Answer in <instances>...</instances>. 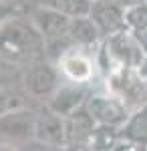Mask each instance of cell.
I'll use <instances>...</instances> for the list:
<instances>
[{"mask_svg":"<svg viewBox=\"0 0 147 151\" xmlns=\"http://www.w3.org/2000/svg\"><path fill=\"white\" fill-rule=\"evenodd\" d=\"M0 57L20 69L45 60V38L26 14L0 26Z\"/></svg>","mask_w":147,"mask_h":151,"instance_id":"cell-1","label":"cell"},{"mask_svg":"<svg viewBox=\"0 0 147 151\" xmlns=\"http://www.w3.org/2000/svg\"><path fill=\"white\" fill-rule=\"evenodd\" d=\"M145 58V50L129 30H121L103 40L97 57V67L105 70V77L113 70H139Z\"/></svg>","mask_w":147,"mask_h":151,"instance_id":"cell-2","label":"cell"},{"mask_svg":"<svg viewBox=\"0 0 147 151\" xmlns=\"http://www.w3.org/2000/svg\"><path fill=\"white\" fill-rule=\"evenodd\" d=\"M105 79H107V91L121 99L131 113L147 105V85L141 81L137 70H113Z\"/></svg>","mask_w":147,"mask_h":151,"instance_id":"cell-3","label":"cell"},{"mask_svg":"<svg viewBox=\"0 0 147 151\" xmlns=\"http://www.w3.org/2000/svg\"><path fill=\"white\" fill-rule=\"evenodd\" d=\"M87 113L93 117V121L103 127H113L119 129L127 123V119L131 115V111L125 107L121 99H117L115 95H91L87 105H85Z\"/></svg>","mask_w":147,"mask_h":151,"instance_id":"cell-4","label":"cell"},{"mask_svg":"<svg viewBox=\"0 0 147 151\" xmlns=\"http://www.w3.org/2000/svg\"><path fill=\"white\" fill-rule=\"evenodd\" d=\"M24 91L34 99H50L58 91V69L48 60H38L24 69Z\"/></svg>","mask_w":147,"mask_h":151,"instance_id":"cell-5","label":"cell"},{"mask_svg":"<svg viewBox=\"0 0 147 151\" xmlns=\"http://www.w3.org/2000/svg\"><path fill=\"white\" fill-rule=\"evenodd\" d=\"M34 139L45 147L63 149L67 145V121L48 107H43L40 111H36Z\"/></svg>","mask_w":147,"mask_h":151,"instance_id":"cell-6","label":"cell"},{"mask_svg":"<svg viewBox=\"0 0 147 151\" xmlns=\"http://www.w3.org/2000/svg\"><path fill=\"white\" fill-rule=\"evenodd\" d=\"M36 111L18 107L0 117V137L8 141H28L34 139Z\"/></svg>","mask_w":147,"mask_h":151,"instance_id":"cell-7","label":"cell"},{"mask_svg":"<svg viewBox=\"0 0 147 151\" xmlns=\"http://www.w3.org/2000/svg\"><path fill=\"white\" fill-rule=\"evenodd\" d=\"M125 4L121 0H97L91 4L89 18L97 24L103 38L125 30Z\"/></svg>","mask_w":147,"mask_h":151,"instance_id":"cell-8","label":"cell"},{"mask_svg":"<svg viewBox=\"0 0 147 151\" xmlns=\"http://www.w3.org/2000/svg\"><path fill=\"white\" fill-rule=\"evenodd\" d=\"M26 16L30 18L34 28L40 32V36L45 38V42L53 40V38H58V36H65L68 32V24L73 20V18H68L61 12L50 10V8H43V6L28 8Z\"/></svg>","mask_w":147,"mask_h":151,"instance_id":"cell-9","label":"cell"},{"mask_svg":"<svg viewBox=\"0 0 147 151\" xmlns=\"http://www.w3.org/2000/svg\"><path fill=\"white\" fill-rule=\"evenodd\" d=\"M89 91H87V85H63L58 87V91L48 101V109L55 111L57 115H61L63 119L71 117L73 113H77L79 109H83L87 101H89Z\"/></svg>","mask_w":147,"mask_h":151,"instance_id":"cell-10","label":"cell"},{"mask_svg":"<svg viewBox=\"0 0 147 151\" xmlns=\"http://www.w3.org/2000/svg\"><path fill=\"white\" fill-rule=\"evenodd\" d=\"M58 70L67 77V81L75 83V85H87L91 83V79L95 77V63L91 60V57L85 50H73L57 63Z\"/></svg>","mask_w":147,"mask_h":151,"instance_id":"cell-11","label":"cell"},{"mask_svg":"<svg viewBox=\"0 0 147 151\" xmlns=\"http://www.w3.org/2000/svg\"><path fill=\"white\" fill-rule=\"evenodd\" d=\"M68 36L75 42V47L81 50H89V48L101 47L103 45V35L97 28V24L91 20L89 16H81V18H73L68 24Z\"/></svg>","mask_w":147,"mask_h":151,"instance_id":"cell-12","label":"cell"},{"mask_svg":"<svg viewBox=\"0 0 147 151\" xmlns=\"http://www.w3.org/2000/svg\"><path fill=\"white\" fill-rule=\"evenodd\" d=\"M119 137L123 141L147 147V105L139 107L137 111L129 115L127 123L119 131Z\"/></svg>","mask_w":147,"mask_h":151,"instance_id":"cell-13","label":"cell"},{"mask_svg":"<svg viewBox=\"0 0 147 151\" xmlns=\"http://www.w3.org/2000/svg\"><path fill=\"white\" fill-rule=\"evenodd\" d=\"M32 4L57 10L68 18H81V16H89L93 2L91 0H32Z\"/></svg>","mask_w":147,"mask_h":151,"instance_id":"cell-14","label":"cell"},{"mask_svg":"<svg viewBox=\"0 0 147 151\" xmlns=\"http://www.w3.org/2000/svg\"><path fill=\"white\" fill-rule=\"evenodd\" d=\"M119 141H121V137H119V129L97 125V127L93 129V133L89 135L87 145H89L93 151H113Z\"/></svg>","mask_w":147,"mask_h":151,"instance_id":"cell-15","label":"cell"},{"mask_svg":"<svg viewBox=\"0 0 147 151\" xmlns=\"http://www.w3.org/2000/svg\"><path fill=\"white\" fill-rule=\"evenodd\" d=\"M125 30L129 32H141L147 28V2L143 4H131V6H125Z\"/></svg>","mask_w":147,"mask_h":151,"instance_id":"cell-16","label":"cell"},{"mask_svg":"<svg viewBox=\"0 0 147 151\" xmlns=\"http://www.w3.org/2000/svg\"><path fill=\"white\" fill-rule=\"evenodd\" d=\"M22 77H24V69L16 67L14 63L0 57V89L14 91L22 83Z\"/></svg>","mask_w":147,"mask_h":151,"instance_id":"cell-17","label":"cell"},{"mask_svg":"<svg viewBox=\"0 0 147 151\" xmlns=\"http://www.w3.org/2000/svg\"><path fill=\"white\" fill-rule=\"evenodd\" d=\"M26 12H28V8L18 0H0V26L12 20V18L24 16Z\"/></svg>","mask_w":147,"mask_h":151,"instance_id":"cell-18","label":"cell"},{"mask_svg":"<svg viewBox=\"0 0 147 151\" xmlns=\"http://www.w3.org/2000/svg\"><path fill=\"white\" fill-rule=\"evenodd\" d=\"M18 107H22V99L14 91L0 89V117L4 113H8V111H12V109H18Z\"/></svg>","mask_w":147,"mask_h":151,"instance_id":"cell-19","label":"cell"},{"mask_svg":"<svg viewBox=\"0 0 147 151\" xmlns=\"http://www.w3.org/2000/svg\"><path fill=\"white\" fill-rule=\"evenodd\" d=\"M113 151H147V147H141V145H135V143H129V141L121 139Z\"/></svg>","mask_w":147,"mask_h":151,"instance_id":"cell-20","label":"cell"},{"mask_svg":"<svg viewBox=\"0 0 147 151\" xmlns=\"http://www.w3.org/2000/svg\"><path fill=\"white\" fill-rule=\"evenodd\" d=\"M63 151H93L87 143H67Z\"/></svg>","mask_w":147,"mask_h":151,"instance_id":"cell-21","label":"cell"},{"mask_svg":"<svg viewBox=\"0 0 147 151\" xmlns=\"http://www.w3.org/2000/svg\"><path fill=\"white\" fill-rule=\"evenodd\" d=\"M131 35H133V32H131ZM133 36L137 38V42L141 45V48L145 50V55H147V28H145V30H141V32H135Z\"/></svg>","mask_w":147,"mask_h":151,"instance_id":"cell-22","label":"cell"},{"mask_svg":"<svg viewBox=\"0 0 147 151\" xmlns=\"http://www.w3.org/2000/svg\"><path fill=\"white\" fill-rule=\"evenodd\" d=\"M137 75H139V77H141V81L147 85V55H145V58H143V63H141L139 70H137Z\"/></svg>","mask_w":147,"mask_h":151,"instance_id":"cell-23","label":"cell"},{"mask_svg":"<svg viewBox=\"0 0 147 151\" xmlns=\"http://www.w3.org/2000/svg\"><path fill=\"white\" fill-rule=\"evenodd\" d=\"M125 6H131V4H143V2H147V0H121Z\"/></svg>","mask_w":147,"mask_h":151,"instance_id":"cell-24","label":"cell"},{"mask_svg":"<svg viewBox=\"0 0 147 151\" xmlns=\"http://www.w3.org/2000/svg\"><path fill=\"white\" fill-rule=\"evenodd\" d=\"M43 151H63V149H55V147H43Z\"/></svg>","mask_w":147,"mask_h":151,"instance_id":"cell-25","label":"cell"},{"mask_svg":"<svg viewBox=\"0 0 147 151\" xmlns=\"http://www.w3.org/2000/svg\"><path fill=\"white\" fill-rule=\"evenodd\" d=\"M91 2H97V0H91Z\"/></svg>","mask_w":147,"mask_h":151,"instance_id":"cell-26","label":"cell"}]
</instances>
